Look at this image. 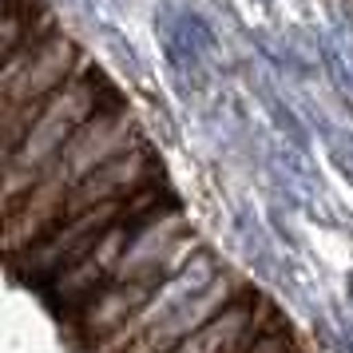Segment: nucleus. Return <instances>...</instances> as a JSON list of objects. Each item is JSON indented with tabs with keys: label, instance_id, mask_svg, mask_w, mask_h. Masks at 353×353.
I'll use <instances>...</instances> for the list:
<instances>
[{
	"label": "nucleus",
	"instance_id": "nucleus-3",
	"mask_svg": "<svg viewBox=\"0 0 353 353\" xmlns=\"http://www.w3.org/2000/svg\"><path fill=\"white\" fill-rule=\"evenodd\" d=\"M88 64L76 48V40L64 32H52L44 40L20 44L0 60V115H12L20 108L44 103L56 96L80 68Z\"/></svg>",
	"mask_w": 353,
	"mask_h": 353
},
{
	"label": "nucleus",
	"instance_id": "nucleus-7",
	"mask_svg": "<svg viewBox=\"0 0 353 353\" xmlns=\"http://www.w3.org/2000/svg\"><path fill=\"white\" fill-rule=\"evenodd\" d=\"M270 321H278L274 305L262 294L246 290L226 310H219L207 325H199L175 353H242Z\"/></svg>",
	"mask_w": 353,
	"mask_h": 353
},
{
	"label": "nucleus",
	"instance_id": "nucleus-6",
	"mask_svg": "<svg viewBox=\"0 0 353 353\" xmlns=\"http://www.w3.org/2000/svg\"><path fill=\"white\" fill-rule=\"evenodd\" d=\"M147 214H151V210H147ZM139 219H143V214L123 219V223H115L112 230H103V234L96 239V246H88L68 270H60L48 282L52 298H60L68 310H80L99 286H108V282L115 278V270H119V258H123V250H128V242H131V226L139 223Z\"/></svg>",
	"mask_w": 353,
	"mask_h": 353
},
{
	"label": "nucleus",
	"instance_id": "nucleus-9",
	"mask_svg": "<svg viewBox=\"0 0 353 353\" xmlns=\"http://www.w3.org/2000/svg\"><path fill=\"white\" fill-rule=\"evenodd\" d=\"M242 353H302V345H298V337H294L290 325L270 321V325H266V330H262V334H258Z\"/></svg>",
	"mask_w": 353,
	"mask_h": 353
},
{
	"label": "nucleus",
	"instance_id": "nucleus-4",
	"mask_svg": "<svg viewBox=\"0 0 353 353\" xmlns=\"http://www.w3.org/2000/svg\"><path fill=\"white\" fill-rule=\"evenodd\" d=\"M246 290H250V286L242 282L239 274L223 266V274H219L207 290H199L194 298L179 302L175 310H171L163 321H155L143 337H135L123 353H175L179 345H183V341L199 330V325H207L219 310H226V305L234 302L239 294H246Z\"/></svg>",
	"mask_w": 353,
	"mask_h": 353
},
{
	"label": "nucleus",
	"instance_id": "nucleus-2",
	"mask_svg": "<svg viewBox=\"0 0 353 353\" xmlns=\"http://www.w3.org/2000/svg\"><path fill=\"white\" fill-rule=\"evenodd\" d=\"M167 203V191H163L159 183H151L143 191H135L131 199H112V203H99V207H88V210H76V214H68L64 223H56L44 234V239H36L28 250H20L12 254V274L17 278H28V282H52L60 270H68L76 258L88 250V246H96V239L103 230H112L115 223H123V219H135V214H147V210H155Z\"/></svg>",
	"mask_w": 353,
	"mask_h": 353
},
{
	"label": "nucleus",
	"instance_id": "nucleus-1",
	"mask_svg": "<svg viewBox=\"0 0 353 353\" xmlns=\"http://www.w3.org/2000/svg\"><path fill=\"white\" fill-rule=\"evenodd\" d=\"M99 88H103V80L83 64L56 96L44 99V108L32 119V128L24 131V139L12 151H4V207L32 191L44 179V171L60 159L68 139L103 108Z\"/></svg>",
	"mask_w": 353,
	"mask_h": 353
},
{
	"label": "nucleus",
	"instance_id": "nucleus-5",
	"mask_svg": "<svg viewBox=\"0 0 353 353\" xmlns=\"http://www.w3.org/2000/svg\"><path fill=\"white\" fill-rule=\"evenodd\" d=\"M155 286L159 282H151V278H139V282H108L80 310H72V325H76V337H80L83 353H96L123 325H131L135 314L147 305V298L155 294Z\"/></svg>",
	"mask_w": 353,
	"mask_h": 353
},
{
	"label": "nucleus",
	"instance_id": "nucleus-8",
	"mask_svg": "<svg viewBox=\"0 0 353 353\" xmlns=\"http://www.w3.org/2000/svg\"><path fill=\"white\" fill-rule=\"evenodd\" d=\"M151 183H159V163L151 155V147L139 143L123 151L119 159L103 163L99 171H92L88 179H80L72 194L64 203V219L76 214V210H88V207H99V203H112V199H131L135 191H143ZM60 219V223H64Z\"/></svg>",
	"mask_w": 353,
	"mask_h": 353
}]
</instances>
